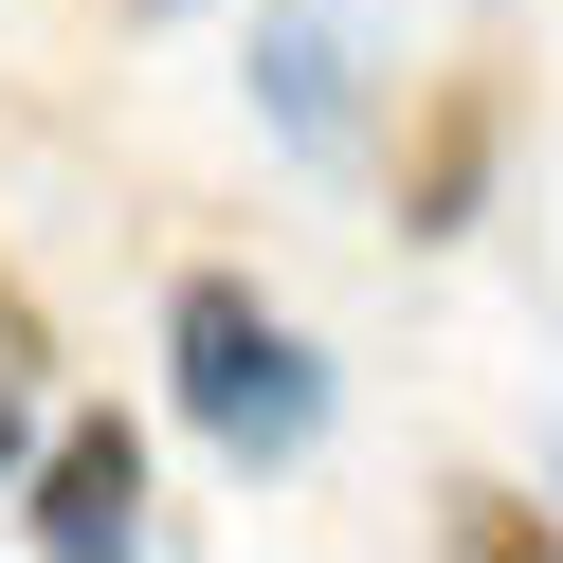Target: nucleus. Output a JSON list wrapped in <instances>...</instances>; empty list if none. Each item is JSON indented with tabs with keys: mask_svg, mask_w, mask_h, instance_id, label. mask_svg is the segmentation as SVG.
I'll list each match as a JSON object with an SVG mask.
<instances>
[{
	"mask_svg": "<svg viewBox=\"0 0 563 563\" xmlns=\"http://www.w3.org/2000/svg\"><path fill=\"white\" fill-rule=\"evenodd\" d=\"M164 382H183V418L236 473H291V454L328 437V364H309V328L255 273H183V291H164Z\"/></svg>",
	"mask_w": 563,
	"mask_h": 563,
	"instance_id": "obj_1",
	"label": "nucleus"
},
{
	"mask_svg": "<svg viewBox=\"0 0 563 563\" xmlns=\"http://www.w3.org/2000/svg\"><path fill=\"white\" fill-rule=\"evenodd\" d=\"M19 527H37L55 563H128V545H146V437H128V418H55Z\"/></svg>",
	"mask_w": 563,
	"mask_h": 563,
	"instance_id": "obj_2",
	"label": "nucleus"
},
{
	"mask_svg": "<svg viewBox=\"0 0 563 563\" xmlns=\"http://www.w3.org/2000/svg\"><path fill=\"white\" fill-rule=\"evenodd\" d=\"M490 146H509V91H490V74H437L418 128H400V236H473Z\"/></svg>",
	"mask_w": 563,
	"mask_h": 563,
	"instance_id": "obj_3",
	"label": "nucleus"
},
{
	"mask_svg": "<svg viewBox=\"0 0 563 563\" xmlns=\"http://www.w3.org/2000/svg\"><path fill=\"white\" fill-rule=\"evenodd\" d=\"M255 128L273 146H345V19L328 0H273L255 19Z\"/></svg>",
	"mask_w": 563,
	"mask_h": 563,
	"instance_id": "obj_4",
	"label": "nucleus"
},
{
	"mask_svg": "<svg viewBox=\"0 0 563 563\" xmlns=\"http://www.w3.org/2000/svg\"><path fill=\"white\" fill-rule=\"evenodd\" d=\"M437 545H454V563H545L563 527L527 509V490H437Z\"/></svg>",
	"mask_w": 563,
	"mask_h": 563,
	"instance_id": "obj_5",
	"label": "nucleus"
},
{
	"mask_svg": "<svg viewBox=\"0 0 563 563\" xmlns=\"http://www.w3.org/2000/svg\"><path fill=\"white\" fill-rule=\"evenodd\" d=\"M0 473H37V418H19V364H0Z\"/></svg>",
	"mask_w": 563,
	"mask_h": 563,
	"instance_id": "obj_6",
	"label": "nucleus"
},
{
	"mask_svg": "<svg viewBox=\"0 0 563 563\" xmlns=\"http://www.w3.org/2000/svg\"><path fill=\"white\" fill-rule=\"evenodd\" d=\"M110 19H183V0H110Z\"/></svg>",
	"mask_w": 563,
	"mask_h": 563,
	"instance_id": "obj_7",
	"label": "nucleus"
}]
</instances>
